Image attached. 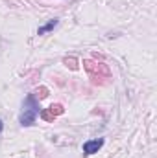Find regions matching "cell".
I'll list each match as a JSON object with an SVG mask.
<instances>
[{
    "label": "cell",
    "mask_w": 157,
    "mask_h": 158,
    "mask_svg": "<svg viewBox=\"0 0 157 158\" xmlns=\"http://www.w3.org/2000/svg\"><path fill=\"white\" fill-rule=\"evenodd\" d=\"M39 114H41L39 101L35 99L34 94H28L26 99L22 101V112H20V118H19L20 125H22V127H30V125H34Z\"/></svg>",
    "instance_id": "1"
},
{
    "label": "cell",
    "mask_w": 157,
    "mask_h": 158,
    "mask_svg": "<svg viewBox=\"0 0 157 158\" xmlns=\"http://www.w3.org/2000/svg\"><path fill=\"white\" fill-rule=\"evenodd\" d=\"M102 145H104V140H102V138H98V140H89V142L83 143V153H85V155H94V153H98V151L102 149Z\"/></svg>",
    "instance_id": "2"
},
{
    "label": "cell",
    "mask_w": 157,
    "mask_h": 158,
    "mask_svg": "<svg viewBox=\"0 0 157 158\" xmlns=\"http://www.w3.org/2000/svg\"><path fill=\"white\" fill-rule=\"evenodd\" d=\"M57 22H59L57 19H52V20H50L48 24H44V26H41L39 30H37V35H44V33H48V31H52V30H54V28L57 26Z\"/></svg>",
    "instance_id": "3"
},
{
    "label": "cell",
    "mask_w": 157,
    "mask_h": 158,
    "mask_svg": "<svg viewBox=\"0 0 157 158\" xmlns=\"http://www.w3.org/2000/svg\"><path fill=\"white\" fill-rule=\"evenodd\" d=\"M61 112H63V107H61V105H52V107H50V114H52V116L61 114Z\"/></svg>",
    "instance_id": "4"
},
{
    "label": "cell",
    "mask_w": 157,
    "mask_h": 158,
    "mask_svg": "<svg viewBox=\"0 0 157 158\" xmlns=\"http://www.w3.org/2000/svg\"><path fill=\"white\" fill-rule=\"evenodd\" d=\"M2 129H4V123H2V119H0V132H2Z\"/></svg>",
    "instance_id": "5"
}]
</instances>
